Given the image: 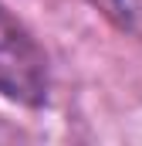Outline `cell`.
Returning a JSON list of instances; mask_svg holds the SVG:
<instances>
[{"label":"cell","mask_w":142,"mask_h":146,"mask_svg":"<svg viewBox=\"0 0 142 146\" xmlns=\"http://www.w3.org/2000/svg\"><path fill=\"white\" fill-rule=\"evenodd\" d=\"M0 92L37 106L47 95V61L31 34L0 7Z\"/></svg>","instance_id":"obj_1"},{"label":"cell","mask_w":142,"mask_h":146,"mask_svg":"<svg viewBox=\"0 0 142 146\" xmlns=\"http://www.w3.org/2000/svg\"><path fill=\"white\" fill-rule=\"evenodd\" d=\"M108 10L112 14H118L129 27H139L142 31V0H105Z\"/></svg>","instance_id":"obj_2"}]
</instances>
